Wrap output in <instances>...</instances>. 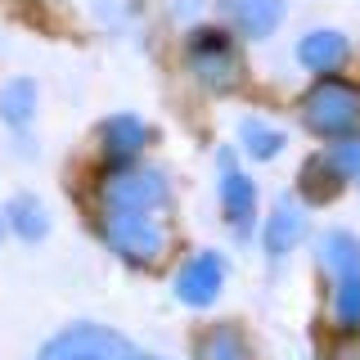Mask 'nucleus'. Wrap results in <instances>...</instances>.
Listing matches in <instances>:
<instances>
[{
	"mask_svg": "<svg viewBox=\"0 0 360 360\" xmlns=\"http://www.w3.org/2000/svg\"><path fill=\"white\" fill-rule=\"evenodd\" d=\"M99 230L131 266H158L172 248V189L153 167H117L99 185Z\"/></svg>",
	"mask_w": 360,
	"mask_h": 360,
	"instance_id": "nucleus-1",
	"label": "nucleus"
},
{
	"mask_svg": "<svg viewBox=\"0 0 360 360\" xmlns=\"http://www.w3.org/2000/svg\"><path fill=\"white\" fill-rule=\"evenodd\" d=\"M302 117L315 135H347L360 127V86L356 82H338L324 77L315 90H307L302 99Z\"/></svg>",
	"mask_w": 360,
	"mask_h": 360,
	"instance_id": "nucleus-2",
	"label": "nucleus"
},
{
	"mask_svg": "<svg viewBox=\"0 0 360 360\" xmlns=\"http://www.w3.org/2000/svg\"><path fill=\"white\" fill-rule=\"evenodd\" d=\"M37 360H158V356L140 352L135 342H127V338L112 333V329L77 324V329L59 333L54 342H45Z\"/></svg>",
	"mask_w": 360,
	"mask_h": 360,
	"instance_id": "nucleus-3",
	"label": "nucleus"
},
{
	"mask_svg": "<svg viewBox=\"0 0 360 360\" xmlns=\"http://www.w3.org/2000/svg\"><path fill=\"white\" fill-rule=\"evenodd\" d=\"M189 68H194V77L212 90H234L243 82V59H239V50H234V41L221 37V32H198V37L189 41Z\"/></svg>",
	"mask_w": 360,
	"mask_h": 360,
	"instance_id": "nucleus-4",
	"label": "nucleus"
},
{
	"mask_svg": "<svg viewBox=\"0 0 360 360\" xmlns=\"http://www.w3.org/2000/svg\"><path fill=\"white\" fill-rule=\"evenodd\" d=\"M221 288H225V262L217 252L189 257L176 275V297L185 302V307H212V302L221 297Z\"/></svg>",
	"mask_w": 360,
	"mask_h": 360,
	"instance_id": "nucleus-5",
	"label": "nucleus"
},
{
	"mask_svg": "<svg viewBox=\"0 0 360 360\" xmlns=\"http://www.w3.org/2000/svg\"><path fill=\"white\" fill-rule=\"evenodd\" d=\"M144 144H149V127H144L135 112H117V117H108L104 127H99V149H104V158L117 162V167L135 162Z\"/></svg>",
	"mask_w": 360,
	"mask_h": 360,
	"instance_id": "nucleus-6",
	"label": "nucleus"
},
{
	"mask_svg": "<svg viewBox=\"0 0 360 360\" xmlns=\"http://www.w3.org/2000/svg\"><path fill=\"white\" fill-rule=\"evenodd\" d=\"M221 212H225V221H230L239 234L252 230V217H257V189H252V180H248L239 167H230V162L221 167Z\"/></svg>",
	"mask_w": 360,
	"mask_h": 360,
	"instance_id": "nucleus-7",
	"label": "nucleus"
},
{
	"mask_svg": "<svg viewBox=\"0 0 360 360\" xmlns=\"http://www.w3.org/2000/svg\"><path fill=\"white\" fill-rule=\"evenodd\" d=\"M225 18L239 37H270L284 18V0H225Z\"/></svg>",
	"mask_w": 360,
	"mask_h": 360,
	"instance_id": "nucleus-8",
	"label": "nucleus"
},
{
	"mask_svg": "<svg viewBox=\"0 0 360 360\" xmlns=\"http://www.w3.org/2000/svg\"><path fill=\"white\" fill-rule=\"evenodd\" d=\"M194 356L198 360H257V352L248 347V338L234 324H212L194 338Z\"/></svg>",
	"mask_w": 360,
	"mask_h": 360,
	"instance_id": "nucleus-9",
	"label": "nucleus"
},
{
	"mask_svg": "<svg viewBox=\"0 0 360 360\" xmlns=\"http://www.w3.org/2000/svg\"><path fill=\"white\" fill-rule=\"evenodd\" d=\"M342 180H347V172L333 162V153H320L302 167V194L311 202H329V198L342 194Z\"/></svg>",
	"mask_w": 360,
	"mask_h": 360,
	"instance_id": "nucleus-10",
	"label": "nucleus"
},
{
	"mask_svg": "<svg viewBox=\"0 0 360 360\" xmlns=\"http://www.w3.org/2000/svg\"><path fill=\"white\" fill-rule=\"evenodd\" d=\"M297 59L311 72H333L347 59V37H338V32H311V37L297 41Z\"/></svg>",
	"mask_w": 360,
	"mask_h": 360,
	"instance_id": "nucleus-11",
	"label": "nucleus"
},
{
	"mask_svg": "<svg viewBox=\"0 0 360 360\" xmlns=\"http://www.w3.org/2000/svg\"><path fill=\"white\" fill-rule=\"evenodd\" d=\"M302 239V212L292 207V202H279L275 212H270L266 221V252L270 257H288L292 248Z\"/></svg>",
	"mask_w": 360,
	"mask_h": 360,
	"instance_id": "nucleus-12",
	"label": "nucleus"
},
{
	"mask_svg": "<svg viewBox=\"0 0 360 360\" xmlns=\"http://www.w3.org/2000/svg\"><path fill=\"white\" fill-rule=\"evenodd\" d=\"M0 117H5L14 131H22L32 117H37V86H32L27 77H14V82L0 86Z\"/></svg>",
	"mask_w": 360,
	"mask_h": 360,
	"instance_id": "nucleus-13",
	"label": "nucleus"
},
{
	"mask_svg": "<svg viewBox=\"0 0 360 360\" xmlns=\"http://www.w3.org/2000/svg\"><path fill=\"white\" fill-rule=\"evenodd\" d=\"M320 257H324V266L333 270V279H342V275H360V243L352 239V234H342V230L324 234Z\"/></svg>",
	"mask_w": 360,
	"mask_h": 360,
	"instance_id": "nucleus-14",
	"label": "nucleus"
},
{
	"mask_svg": "<svg viewBox=\"0 0 360 360\" xmlns=\"http://www.w3.org/2000/svg\"><path fill=\"white\" fill-rule=\"evenodd\" d=\"M9 225H14L18 239L37 243V239H45V230H50V217H45V207L32 194H18L14 202H9Z\"/></svg>",
	"mask_w": 360,
	"mask_h": 360,
	"instance_id": "nucleus-15",
	"label": "nucleus"
},
{
	"mask_svg": "<svg viewBox=\"0 0 360 360\" xmlns=\"http://www.w3.org/2000/svg\"><path fill=\"white\" fill-rule=\"evenodd\" d=\"M333 320L338 329H360V275L333 279Z\"/></svg>",
	"mask_w": 360,
	"mask_h": 360,
	"instance_id": "nucleus-16",
	"label": "nucleus"
},
{
	"mask_svg": "<svg viewBox=\"0 0 360 360\" xmlns=\"http://www.w3.org/2000/svg\"><path fill=\"white\" fill-rule=\"evenodd\" d=\"M239 140H243V149L252 158H275L279 149H284V131L266 127V122H257V117H248L239 127Z\"/></svg>",
	"mask_w": 360,
	"mask_h": 360,
	"instance_id": "nucleus-17",
	"label": "nucleus"
},
{
	"mask_svg": "<svg viewBox=\"0 0 360 360\" xmlns=\"http://www.w3.org/2000/svg\"><path fill=\"white\" fill-rule=\"evenodd\" d=\"M333 162L342 167L347 176H356V180H360V140H342V144L333 149Z\"/></svg>",
	"mask_w": 360,
	"mask_h": 360,
	"instance_id": "nucleus-18",
	"label": "nucleus"
}]
</instances>
